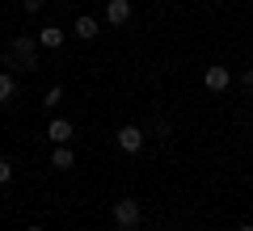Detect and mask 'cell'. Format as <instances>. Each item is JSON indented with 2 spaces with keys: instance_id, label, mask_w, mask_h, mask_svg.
<instances>
[{
  "instance_id": "1",
  "label": "cell",
  "mask_w": 253,
  "mask_h": 231,
  "mask_svg": "<svg viewBox=\"0 0 253 231\" xmlns=\"http://www.w3.org/2000/svg\"><path fill=\"white\" fill-rule=\"evenodd\" d=\"M9 59L17 63V67L34 71V67H38V38H30V34H17V38L9 42Z\"/></svg>"
},
{
  "instance_id": "2",
  "label": "cell",
  "mask_w": 253,
  "mask_h": 231,
  "mask_svg": "<svg viewBox=\"0 0 253 231\" xmlns=\"http://www.w3.org/2000/svg\"><path fill=\"white\" fill-rule=\"evenodd\" d=\"M139 219H144V202H135V198H123V202H114V227L135 231Z\"/></svg>"
},
{
  "instance_id": "3",
  "label": "cell",
  "mask_w": 253,
  "mask_h": 231,
  "mask_svg": "<svg viewBox=\"0 0 253 231\" xmlns=\"http://www.w3.org/2000/svg\"><path fill=\"white\" fill-rule=\"evenodd\" d=\"M72 134H76V126L68 122V118H55V122L46 126V139H51L55 147H63V143H72Z\"/></svg>"
},
{
  "instance_id": "4",
  "label": "cell",
  "mask_w": 253,
  "mask_h": 231,
  "mask_svg": "<svg viewBox=\"0 0 253 231\" xmlns=\"http://www.w3.org/2000/svg\"><path fill=\"white\" fill-rule=\"evenodd\" d=\"M106 21L110 26H126L131 21V0H106Z\"/></svg>"
},
{
  "instance_id": "5",
  "label": "cell",
  "mask_w": 253,
  "mask_h": 231,
  "mask_svg": "<svg viewBox=\"0 0 253 231\" xmlns=\"http://www.w3.org/2000/svg\"><path fill=\"white\" fill-rule=\"evenodd\" d=\"M203 84H207L211 93H224L228 84H232V71H228V67H207V71H203Z\"/></svg>"
},
{
  "instance_id": "6",
  "label": "cell",
  "mask_w": 253,
  "mask_h": 231,
  "mask_svg": "<svg viewBox=\"0 0 253 231\" xmlns=\"http://www.w3.org/2000/svg\"><path fill=\"white\" fill-rule=\"evenodd\" d=\"M118 147L123 151H139L144 147V131H139V126H123V131H118Z\"/></svg>"
},
{
  "instance_id": "7",
  "label": "cell",
  "mask_w": 253,
  "mask_h": 231,
  "mask_svg": "<svg viewBox=\"0 0 253 231\" xmlns=\"http://www.w3.org/2000/svg\"><path fill=\"white\" fill-rule=\"evenodd\" d=\"M76 164V156H72V147H68V143H63V147H55L51 151V168H59V172H68Z\"/></svg>"
},
{
  "instance_id": "8",
  "label": "cell",
  "mask_w": 253,
  "mask_h": 231,
  "mask_svg": "<svg viewBox=\"0 0 253 231\" xmlns=\"http://www.w3.org/2000/svg\"><path fill=\"white\" fill-rule=\"evenodd\" d=\"M38 46H46V51H55V46H63V30H59V26H46L42 34H38Z\"/></svg>"
},
{
  "instance_id": "9",
  "label": "cell",
  "mask_w": 253,
  "mask_h": 231,
  "mask_svg": "<svg viewBox=\"0 0 253 231\" xmlns=\"http://www.w3.org/2000/svg\"><path fill=\"white\" fill-rule=\"evenodd\" d=\"M76 38H84V42L97 38V21H93V17H76Z\"/></svg>"
},
{
  "instance_id": "10",
  "label": "cell",
  "mask_w": 253,
  "mask_h": 231,
  "mask_svg": "<svg viewBox=\"0 0 253 231\" xmlns=\"http://www.w3.org/2000/svg\"><path fill=\"white\" fill-rule=\"evenodd\" d=\"M13 93H17L13 76H9V71H0V105H4V101H13Z\"/></svg>"
},
{
  "instance_id": "11",
  "label": "cell",
  "mask_w": 253,
  "mask_h": 231,
  "mask_svg": "<svg viewBox=\"0 0 253 231\" xmlns=\"http://www.w3.org/2000/svg\"><path fill=\"white\" fill-rule=\"evenodd\" d=\"M9 181H13V164L0 156V185H9Z\"/></svg>"
},
{
  "instance_id": "12",
  "label": "cell",
  "mask_w": 253,
  "mask_h": 231,
  "mask_svg": "<svg viewBox=\"0 0 253 231\" xmlns=\"http://www.w3.org/2000/svg\"><path fill=\"white\" fill-rule=\"evenodd\" d=\"M59 101H63V89H59V84H55V89H46V101H42V105H59Z\"/></svg>"
},
{
  "instance_id": "13",
  "label": "cell",
  "mask_w": 253,
  "mask_h": 231,
  "mask_svg": "<svg viewBox=\"0 0 253 231\" xmlns=\"http://www.w3.org/2000/svg\"><path fill=\"white\" fill-rule=\"evenodd\" d=\"M42 4H46V0H21V9H26V13H38Z\"/></svg>"
},
{
  "instance_id": "14",
  "label": "cell",
  "mask_w": 253,
  "mask_h": 231,
  "mask_svg": "<svg viewBox=\"0 0 253 231\" xmlns=\"http://www.w3.org/2000/svg\"><path fill=\"white\" fill-rule=\"evenodd\" d=\"M245 93H253V71H245Z\"/></svg>"
},
{
  "instance_id": "15",
  "label": "cell",
  "mask_w": 253,
  "mask_h": 231,
  "mask_svg": "<svg viewBox=\"0 0 253 231\" xmlns=\"http://www.w3.org/2000/svg\"><path fill=\"white\" fill-rule=\"evenodd\" d=\"M241 231H253V223H241Z\"/></svg>"
},
{
  "instance_id": "16",
  "label": "cell",
  "mask_w": 253,
  "mask_h": 231,
  "mask_svg": "<svg viewBox=\"0 0 253 231\" xmlns=\"http://www.w3.org/2000/svg\"><path fill=\"white\" fill-rule=\"evenodd\" d=\"M26 231H42V227H38V223H34V227H26Z\"/></svg>"
}]
</instances>
